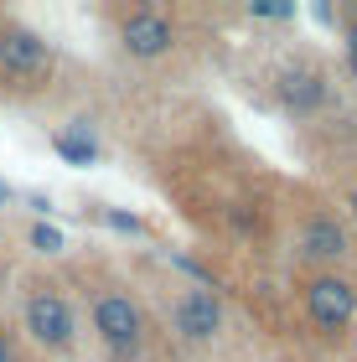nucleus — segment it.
<instances>
[{
	"label": "nucleus",
	"instance_id": "1",
	"mask_svg": "<svg viewBox=\"0 0 357 362\" xmlns=\"http://www.w3.org/2000/svg\"><path fill=\"white\" fill-rule=\"evenodd\" d=\"M78 305V326L88 332L99 362H182V352L166 341L151 300L140 295L135 274H124L115 259L83 254L62 269Z\"/></svg>",
	"mask_w": 357,
	"mask_h": 362
},
{
	"label": "nucleus",
	"instance_id": "2",
	"mask_svg": "<svg viewBox=\"0 0 357 362\" xmlns=\"http://www.w3.org/2000/svg\"><path fill=\"white\" fill-rule=\"evenodd\" d=\"M135 285H140L145 300H151L160 332L182 352V362L187 357L228 362L238 352L243 326L213 285H202V279H192V274H171V269H156L151 279H135Z\"/></svg>",
	"mask_w": 357,
	"mask_h": 362
},
{
	"label": "nucleus",
	"instance_id": "3",
	"mask_svg": "<svg viewBox=\"0 0 357 362\" xmlns=\"http://www.w3.org/2000/svg\"><path fill=\"white\" fill-rule=\"evenodd\" d=\"M16 332L42 362H78L83 352V326H78L73 290L57 269H26L21 300H16Z\"/></svg>",
	"mask_w": 357,
	"mask_h": 362
},
{
	"label": "nucleus",
	"instance_id": "4",
	"mask_svg": "<svg viewBox=\"0 0 357 362\" xmlns=\"http://www.w3.org/2000/svg\"><path fill=\"white\" fill-rule=\"evenodd\" d=\"M57 47L16 16H0V98H42L57 83Z\"/></svg>",
	"mask_w": 357,
	"mask_h": 362
},
{
	"label": "nucleus",
	"instance_id": "5",
	"mask_svg": "<svg viewBox=\"0 0 357 362\" xmlns=\"http://www.w3.org/2000/svg\"><path fill=\"white\" fill-rule=\"evenodd\" d=\"M295 197H300V207H290V243L300 254V274H311V269H347L352 274L357 249H352L347 223L336 218V207L316 192H295Z\"/></svg>",
	"mask_w": 357,
	"mask_h": 362
},
{
	"label": "nucleus",
	"instance_id": "6",
	"mask_svg": "<svg viewBox=\"0 0 357 362\" xmlns=\"http://www.w3.org/2000/svg\"><path fill=\"white\" fill-rule=\"evenodd\" d=\"M104 21L129 62H166L187 47V16L166 6H115L104 11Z\"/></svg>",
	"mask_w": 357,
	"mask_h": 362
},
{
	"label": "nucleus",
	"instance_id": "7",
	"mask_svg": "<svg viewBox=\"0 0 357 362\" xmlns=\"http://www.w3.org/2000/svg\"><path fill=\"white\" fill-rule=\"evenodd\" d=\"M300 290V316L316 341H347L357 321V274L347 269H311L295 279Z\"/></svg>",
	"mask_w": 357,
	"mask_h": 362
},
{
	"label": "nucleus",
	"instance_id": "8",
	"mask_svg": "<svg viewBox=\"0 0 357 362\" xmlns=\"http://www.w3.org/2000/svg\"><path fill=\"white\" fill-rule=\"evenodd\" d=\"M274 93H280V109L290 119H316L321 109L332 104V73L316 52H295L274 78Z\"/></svg>",
	"mask_w": 357,
	"mask_h": 362
},
{
	"label": "nucleus",
	"instance_id": "9",
	"mask_svg": "<svg viewBox=\"0 0 357 362\" xmlns=\"http://www.w3.org/2000/svg\"><path fill=\"white\" fill-rule=\"evenodd\" d=\"M0 362H42V357H31V347L16 332V321L6 316V305H0Z\"/></svg>",
	"mask_w": 357,
	"mask_h": 362
},
{
	"label": "nucleus",
	"instance_id": "10",
	"mask_svg": "<svg viewBox=\"0 0 357 362\" xmlns=\"http://www.w3.org/2000/svg\"><path fill=\"white\" fill-rule=\"evenodd\" d=\"M52 145L73 160V166H88V160L99 156V145H93V140H78V135H52Z\"/></svg>",
	"mask_w": 357,
	"mask_h": 362
},
{
	"label": "nucleus",
	"instance_id": "11",
	"mask_svg": "<svg viewBox=\"0 0 357 362\" xmlns=\"http://www.w3.org/2000/svg\"><path fill=\"white\" fill-rule=\"evenodd\" d=\"M332 21L342 26V47H347V68L357 73V6H347V11H332Z\"/></svg>",
	"mask_w": 357,
	"mask_h": 362
},
{
	"label": "nucleus",
	"instance_id": "12",
	"mask_svg": "<svg viewBox=\"0 0 357 362\" xmlns=\"http://www.w3.org/2000/svg\"><path fill=\"white\" fill-rule=\"evenodd\" d=\"M31 249H42V254H62L68 243H62V233H57V228L37 223V228H31Z\"/></svg>",
	"mask_w": 357,
	"mask_h": 362
},
{
	"label": "nucleus",
	"instance_id": "13",
	"mask_svg": "<svg viewBox=\"0 0 357 362\" xmlns=\"http://www.w3.org/2000/svg\"><path fill=\"white\" fill-rule=\"evenodd\" d=\"M347 218L357 223V187H347Z\"/></svg>",
	"mask_w": 357,
	"mask_h": 362
},
{
	"label": "nucleus",
	"instance_id": "14",
	"mask_svg": "<svg viewBox=\"0 0 357 362\" xmlns=\"http://www.w3.org/2000/svg\"><path fill=\"white\" fill-rule=\"evenodd\" d=\"M347 347H352V362H357V321H352V332H347Z\"/></svg>",
	"mask_w": 357,
	"mask_h": 362
}]
</instances>
